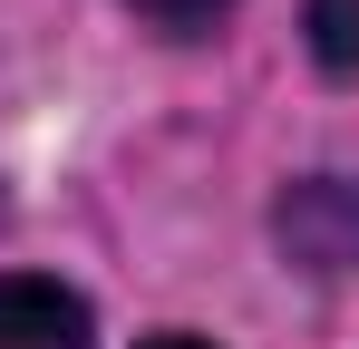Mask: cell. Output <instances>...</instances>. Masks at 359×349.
<instances>
[{
  "instance_id": "obj_4",
  "label": "cell",
  "mask_w": 359,
  "mask_h": 349,
  "mask_svg": "<svg viewBox=\"0 0 359 349\" xmlns=\"http://www.w3.org/2000/svg\"><path fill=\"white\" fill-rule=\"evenodd\" d=\"M126 10H146L156 29H204L214 10H233V0H126Z\"/></svg>"
},
{
  "instance_id": "obj_2",
  "label": "cell",
  "mask_w": 359,
  "mask_h": 349,
  "mask_svg": "<svg viewBox=\"0 0 359 349\" xmlns=\"http://www.w3.org/2000/svg\"><path fill=\"white\" fill-rule=\"evenodd\" d=\"M0 349H88V301L29 272H0Z\"/></svg>"
},
{
  "instance_id": "obj_5",
  "label": "cell",
  "mask_w": 359,
  "mask_h": 349,
  "mask_svg": "<svg viewBox=\"0 0 359 349\" xmlns=\"http://www.w3.org/2000/svg\"><path fill=\"white\" fill-rule=\"evenodd\" d=\"M146 349H204V340H146Z\"/></svg>"
},
{
  "instance_id": "obj_1",
  "label": "cell",
  "mask_w": 359,
  "mask_h": 349,
  "mask_svg": "<svg viewBox=\"0 0 359 349\" xmlns=\"http://www.w3.org/2000/svg\"><path fill=\"white\" fill-rule=\"evenodd\" d=\"M282 242H292V262L311 272H350L359 262V184L350 174H311L282 194Z\"/></svg>"
},
{
  "instance_id": "obj_3",
  "label": "cell",
  "mask_w": 359,
  "mask_h": 349,
  "mask_svg": "<svg viewBox=\"0 0 359 349\" xmlns=\"http://www.w3.org/2000/svg\"><path fill=\"white\" fill-rule=\"evenodd\" d=\"M311 49L340 78H359V0H311Z\"/></svg>"
}]
</instances>
